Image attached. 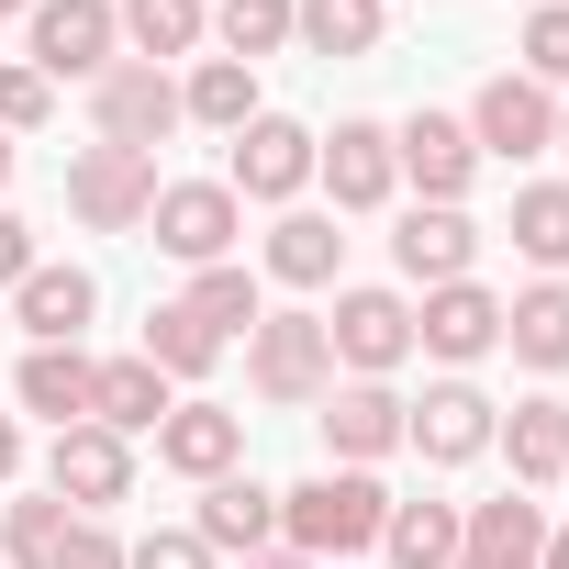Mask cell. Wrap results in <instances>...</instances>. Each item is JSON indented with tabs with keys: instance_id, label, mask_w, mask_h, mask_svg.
I'll return each instance as SVG.
<instances>
[{
	"instance_id": "12",
	"label": "cell",
	"mask_w": 569,
	"mask_h": 569,
	"mask_svg": "<svg viewBox=\"0 0 569 569\" xmlns=\"http://www.w3.org/2000/svg\"><path fill=\"white\" fill-rule=\"evenodd\" d=\"M302 179H313V134H302V123H279V112H257V123L234 134V179H223L234 201H291Z\"/></svg>"
},
{
	"instance_id": "35",
	"label": "cell",
	"mask_w": 569,
	"mask_h": 569,
	"mask_svg": "<svg viewBox=\"0 0 569 569\" xmlns=\"http://www.w3.org/2000/svg\"><path fill=\"white\" fill-rule=\"evenodd\" d=\"M46 112H57V90H46L34 68H0V134H34Z\"/></svg>"
},
{
	"instance_id": "41",
	"label": "cell",
	"mask_w": 569,
	"mask_h": 569,
	"mask_svg": "<svg viewBox=\"0 0 569 569\" xmlns=\"http://www.w3.org/2000/svg\"><path fill=\"white\" fill-rule=\"evenodd\" d=\"M536 569H569V536H547V547H536Z\"/></svg>"
},
{
	"instance_id": "43",
	"label": "cell",
	"mask_w": 569,
	"mask_h": 569,
	"mask_svg": "<svg viewBox=\"0 0 569 569\" xmlns=\"http://www.w3.org/2000/svg\"><path fill=\"white\" fill-rule=\"evenodd\" d=\"M0 179H12V134H0Z\"/></svg>"
},
{
	"instance_id": "1",
	"label": "cell",
	"mask_w": 569,
	"mask_h": 569,
	"mask_svg": "<svg viewBox=\"0 0 569 569\" xmlns=\"http://www.w3.org/2000/svg\"><path fill=\"white\" fill-rule=\"evenodd\" d=\"M380 525H391V491L369 469H325L302 491H279V536H291V558H358V547H380Z\"/></svg>"
},
{
	"instance_id": "38",
	"label": "cell",
	"mask_w": 569,
	"mask_h": 569,
	"mask_svg": "<svg viewBox=\"0 0 569 569\" xmlns=\"http://www.w3.org/2000/svg\"><path fill=\"white\" fill-rule=\"evenodd\" d=\"M23 268H34V223L0 212V291H23Z\"/></svg>"
},
{
	"instance_id": "18",
	"label": "cell",
	"mask_w": 569,
	"mask_h": 569,
	"mask_svg": "<svg viewBox=\"0 0 569 569\" xmlns=\"http://www.w3.org/2000/svg\"><path fill=\"white\" fill-rule=\"evenodd\" d=\"M12 313H23V336L34 347H79V325L101 313V291H90V268H23V291H12Z\"/></svg>"
},
{
	"instance_id": "23",
	"label": "cell",
	"mask_w": 569,
	"mask_h": 569,
	"mask_svg": "<svg viewBox=\"0 0 569 569\" xmlns=\"http://www.w3.org/2000/svg\"><path fill=\"white\" fill-rule=\"evenodd\" d=\"M502 347L525 369H569V291H558V279H536L525 302H502Z\"/></svg>"
},
{
	"instance_id": "22",
	"label": "cell",
	"mask_w": 569,
	"mask_h": 569,
	"mask_svg": "<svg viewBox=\"0 0 569 569\" xmlns=\"http://www.w3.org/2000/svg\"><path fill=\"white\" fill-rule=\"evenodd\" d=\"M12 391H23V413H46L57 436H68V425H90V358H79V347H34Z\"/></svg>"
},
{
	"instance_id": "7",
	"label": "cell",
	"mask_w": 569,
	"mask_h": 569,
	"mask_svg": "<svg viewBox=\"0 0 569 569\" xmlns=\"http://www.w3.org/2000/svg\"><path fill=\"white\" fill-rule=\"evenodd\" d=\"M325 347H336L358 380H380V369H402V358H413V302H402V291H336Z\"/></svg>"
},
{
	"instance_id": "9",
	"label": "cell",
	"mask_w": 569,
	"mask_h": 569,
	"mask_svg": "<svg viewBox=\"0 0 569 569\" xmlns=\"http://www.w3.org/2000/svg\"><path fill=\"white\" fill-rule=\"evenodd\" d=\"M469 146H480V157H547V146H558V101L513 68V79H491V90L469 101Z\"/></svg>"
},
{
	"instance_id": "34",
	"label": "cell",
	"mask_w": 569,
	"mask_h": 569,
	"mask_svg": "<svg viewBox=\"0 0 569 569\" xmlns=\"http://www.w3.org/2000/svg\"><path fill=\"white\" fill-rule=\"evenodd\" d=\"M525 79H536V90L569 79V0H547V12L525 23Z\"/></svg>"
},
{
	"instance_id": "36",
	"label": "cell",
	"mask_w": 569,
	"mask_h": 569,
	"mask_svg": "<svg viewBox=\"0 0 569 569\" xmlns=\"http://www.w3.org/2000/svg\"><path fill=\"white\" fill-rule=\"evenodd\" d=\"M123 569H212V547L201 536H146V547H123Z\"/></svg>"
},
{
	"instance_id": "42",
	"label": "cell",
	"mask_w": 569,
	"mask_h": 569,
	"mask_svg": "<svg viewBox=\"0 0 569 569\" xmlns=\"http://www.w3.org/2000/svg\"><path fill=\"white\" fill-rule=\"evenodd\" d=\"M12 12H34V0H0V23H12Z\"/></svg>"
},
{
	"instance_id": "45",
	"label": "cell",
	"mask_w": 569,
	"mask_h": 569,
	"mask_svg": "<svg viewBox=\"0 0 569 569\" xmlns=\"http://www.w3.org/2000/svg\"><path fill=\"white\" fill-rule=\"evenodd\" d=\"M558 146H569V112H558Z\"/></svg>"
},
{
	"instance_id": "3",
	"label": "cell",
	"mask_w": 569,
	"mask_h": 569,
	"mask_svg": "<svg viewBox=\"0 0 569 569\" xmlns=\"http://www.w3.org/2000/svg\"><path fill=\"white\" fill-rule=\"evenodd\" d=\"M246 380L268 402H313L336 380V347H325V313H257L246 325Z\"/></svg>"
},
{
	"instance_id": "20",
	"label": "cell",
	"mask_w": 569,
	"mask_h": 569,
	"mask_svg": "<svg viewBox=\"0 0 569 569\" xmlns=\"http://www.w3.org/2000/svg\"><path fill=\"white\" fill-rule=\"evenodd\" d=\"M491 447H513V491L569 480V402H513V413L491 425Z\"/></svg>"
},
{
	"instance_id": "44",
	"label": "cell",
	"mask_w": 569,
	"mask_h": 569,
	"mask_svg": "<svg viewBox=\"0 0 569 569\" xmlns=\"http://www.w3.org/2000/svg\"><path fill=\"white\" fill-rule=\"evenodd\" d=\"M458 569H491V558H458Z\"/></svg>"
},
{
	"instance_id": "14",
	"label": "cell",
	"mask_w": 569,
	"mask_h": 569,
	"mask_svg": "<svg viewBox=\"0 0 569 569\" xmlns=\"http://www.w3.org/2000/svg\"><path fill=\"white\" fill-rule=\"evenodd\" d=\"M391 168H402L425 201H458V190L480 179V146H469V123H447V112H413V123L391 134Z\"/></svg>"
},
{
	"instance_id": "28",
	"label": "cell",
	"mask_w": 569,
	"mask_h": 569,
	"mask_svg": "<svg viewBox=\"0 0 569 569\" xmlns=\"http://www.w3.org/2000/svg\"><path fill=\"white\" fill-rule=\"evenodd\" d=\"M291 34L313 57H369L380 46V0H291Z\"/></svg>"
},
{
	"instance_id": "32",
	"label": "cell",
	"mask_w": 569,
	"mask_h": 569,
	"mask_svg": "<svg viewBox=\"0 0 569 569\" xmlns=\"http://www.w3.org/2000/svg\"><path fill=\"white\" fill-rule=\"evenodd\" d=\"M212 34H223V57H279V46H291V0H223V12H212Z\"/></svg>"
},
{
	"instance_id": "27",
	"label": "cell",
	"mask_w": 569,
	"mask_h": 569,
	"mask_svg": "<svg viewBox=\"0 0 569 569\" xmlns=\"http://www.w3.org/2000/svg\"><path fill=\"white\" fill-rule=\"evenodd\" d=\"M380 547H391V569H458V502H391Z\"/></svg>"
},
{
	"instance_id": "33",
	"label": "cell",
	"mask_w": 569,
	"mask_h": 569,
	"mask_svg": "<svg viewBox=\"0 0 569 569\" xmlns=\"http://www.w3.org/2000/svg\"><path fill=\"white\" fill-rule=\"evenodd\" d=\"M190 313L212 325V336H234V325H257V279L223 257V268H190Z\"/></svg>"
},
{
	"instance_id": "4",
	"label": "cell",
	"mask_w": 569,
	"mask_h": 569,
	"mask_svg": "<svg viewBox=\"0 0 569 569\" xmlns=\"http://www.w3.org/2000/svg\"><path fill=\"white\" fill-rule=\"evenodd\" d=\"M68 212L90 234H134L157 212V157H123V146H79L68 157Z\"/></svg>"
},
{
	"instance_id": "2",
	"label": "cell",
	"mask_w": 569,
	"mask_h": 569,
	"mask_svg": "<svg viewBox=\"0 0 569 569\" xmlns=\"http://www.w3.org/2000/svg\"><path fill=\"white\" fill-rule=\"evenodd\" d=\"M90 101H101V146H123V157H157L190 112H179V79L168 68H146V57H112L101 79H90Z\"/></svg>"
},
{
	"instance_id": "13",
	"label": "cell",
	"mask_w": 569,
	"mask_h": 569,
	"mask_svg": "<svg viewBox=\"0 0 569 569\" xmlns=\"http://www.w3.org/2000/svg\"><path fill=\"white\" fill-rule=\"evenodd\" d=\"M413 347H436L447 369H469V358L502 347V302L480 291V279H447V291H425V313H413Z\"/></svg>"
},
{
	"instance_id": "15",
	"label": "cell",
	"mask_w": 569,
	"mask_h": 569,
	"mask_svg": "<svg viewBox=\"0 0 569 569\" xmlns=\"http://www.w3.org/2000/svg\"><path fill=\"white\" fill-rule=\"evenodd\" d=\"M391 257H402V279L447 291V279H469L480 234H469V212H458V201H413V212H402V234H391Z\"/></svg>"
},
{
	"instance_id": "25",
	"label": "cell",
	"mask_w": 569,
	"mask_h": 569,
	"mask_svg": "<svg viewBox=\"0 0 569 569\" xmlns=\"http://www.w3.org/2000/svg\"><path fill=\"white\" fill-rule=\"evenodd\" d=\"M336 257H347L336 212H291V223L268 234V279H291V291H325V279H336Z\"/></svg>"
},
{
	"instance_id": "30",
	"label": "cell",
	"mask_w": 569,
	"mask_h": 569,
	"mask_svg": "<svg viewBox=\"0 0 569 569\" xmlns=\"http://www.w3.org/2000/svg\"><path fill=\"white\" fill-rule=\"evenodd\" d=\"M79 513L57 502V491H34V502H12L0 513V569H57V536H68Z\"/></svg>"
},
{
	"instance_id": "19",
	"label": "cell",
	"mask_w": 569,
	"mask_h": 569,
	"mask_svg": "<svg viewBox=\"0 0 569 569\" xmlns=\"http://www.w3.org/2000/svg\"><path fill=\"white\" fill-rule=\"evenodd\" d=\"M325 447H336L347 469H369V458H391V447H402V402H391L380 380H358V391H336V402H325Z\"/></svg>"
},
{
	"instance_id": "6",
	"label": "cell",
	"mask_w": 569,
	"mask_h": 569,
	"mask_svg": "<svg viewBox=\"0 0 569 569\" xmlns=\"http://www.w3.org/2000/svg\"><path fill=\"white\" fill-rule=\"evenodd\" d=\"M34 79L57 90V79H101L112 68V46H123V23L101 12V0H34Z\"/></svg>"
},
{
	"instance_id": "39",
	"label": "cell",
	"mask_w": 569,
	"mask_h": 569,
	"mask_svg": "<svg viewBox=\"0 0 569 569\" xmlns=\"http://www.w3.org/2000/svg\"><path fill=\"white\" fill-rule=\"evenodd\" d=\"M12 469H23V425H12V413H0V480H12Z\"/></svg>"
},
{
	"instance_id": "40",
	"label": "cell",
	"mask_w": 569,
	"mask_h": 569,
	"mask_svg": "<svg viewBox=\"0 0 569 569\" xmlns=\"http://www.w3.org/2000/svg\"><path fill=\"white\" fill-rule=\"evenodd\" d=\"M246 569H313V558H291V547H257V558H246Z\"/></svg>"
},
{
	"instance_id": "8",
	"label": "cell",
	"mask_w": 569,
	"mask_h": 569,
	"mask_svg": "<svg viewBox=\"0 0 569 569\" xmlns=\"http://www.w3.org/2000/svg\"><path fill=\"white\" fill-rule=\"evenodd\" d=\"M46 491H57L68 513H101V502H123V491H134V447H123L112 425H68V436H57V458H46Z\"/></svg>"
},
{
	"instance_id": "37",
	"label": "cell",
	"mask_w": 569,
	"mask_h": 569,
	"mask_svg": "<svg viewBox=\"0 0 569 569\" xmlns=\"http://www.w3.org/2000/svg\"><path fill=\"white\" fill-rule=\"evenodd\" d=\"M57 569H123V547H112L101 525H68V536H57Z\"/></svg>"
},
{
	"instance_id": "24",
	"label": "cell",
	"mask_w": 569,
	"mask_h": 569,
	"mask_svg": "<svg viewBox=\"0 0 569 569\" xmlns=\"http://www.w3.org/2000/svg\"><path fill=\"white\" fill-rule=\"evenodd\" d=\"M134 358H146L157 380H201V369L223 358V336H212V325H201L190 302H157V313H146V347H134Z\"/></svg>"
},
{
	"instance_id": "16",
	"label": "cell",
	"mask_w": 569,
	"mask_h": 569,
	"mask_svg": "<svg viewBox=\"0 0 569 569\" xmlns=\"http://www.w3.org/2000/svg\"><path fill=\"white\" fill-rule=\"evenodd\" d=\"M157 458H168L179 480H223V469L246 458V413H223V402H168Z\"/></svg>"
},
{
	"instance_id": "21",
	"label": "cell",
	"mask_w": 569,
	"mask_h": 569,
	"mask_svg": "<svg viewBox=\"0 0 569 569\" xmlns=\"http://www.w3.org/2000/svg\"><path fill=\"white\" fill-rule=\"evenodd\" d=\"M90 425H112V436H157V425H168V380H157L146 358L90 369Z\"/></svg>"
},
{
	"instance_id": "11",
	"label": "cell",
	"mask_w": 569,
	"mask_h": 569,
	"mask_svg": "<svg viewBox=\"0 0 569 569\" xmlns=\"http://www.w3.org/2000/svg\"><path fill=\"white\" fill-rule=\"evenodd\" d=\"M491 425H502V413H491V402H480L469 380H436L425 402H402V447H425L436 469H458V458H480V447H491Z\"/></svg>"
},
{
	"instance_id": "31",
	"label": "cell",
	"mask_w": 569,
	"mask_h": 569,
	"mask_svg": "<svg viewBox=\"0 0 569 569\" xmlns=\"http://www.w3.org/2000/svg\"><path fill=\"white\" fill-rule=\"evenodd\" d=\"M513 246H525L536 268H569V190H558V179L513 190Z\"/></svg>"
},
{
	"instance_id": "26",
	"label": "cell",
	"mask_w": 569,
	"mask_h": 569,
	"mask_svg": "<svg viewBox=\"0 0 569 569\" xmlns=\"http://www.w3.org/2000/svg\"><path fill=\"white\" fill-rule=\"evenodd\" d=\"M179 112H190V123L246 134V123H257V68H246V57H201V68H190V90H179Z\"/></svg>"
},
{
	"instance_id": "29",
	"label": "cell",
	"mask_w": 569,
	"mask_h": 569,
	"mask_svg": "<svg viewBox=\"0 0 569 569\" xmlns=\"http://www.w3.org/2000/svg\"><path fill=\"white\" fill-rule=\"evenodd\" d=\"M112 23H123V46H134L146 68H168V57H190V46H201V0H123Z\"/></svg>"
},
{
	"instance_id": "10",
	"label": "cell",
	"mask_w": 569,
	"mask_h": 569,
	"mask_svg": "<svg viewBox=\"0 0 569 569\" xmlns=\"http://www.w3.org/2000/svg\"><path fill=\"white\" fill-rule=\"evenodd\" d=\"M313 179L336 190V212H380L391 201V123H336V134H313Z\"/></svg>"
},
{
	"instance_id": "17",
	"label": "cell",
	"mask_w": 569,
	"mask_h": 569,
	"mask_svg": "<svg viewBox=\"0 0 569 569\" xmlns=\"http://www.w3.org/2000/svg\"><path fill=\"white\" fill-rule=\"evenodd\" d=\"M212 558H257L268 536H279V491H257L246 469H223V480H201V525H190Z\"/></svg>"
},
{
	"instance_id": "5",
	"label": "cell",
	"mask_w": 569,
	"mask_h": 569,
	"mask_svg": "<svg viewBox=\"0 0 569 569\" xmlns=\"http://www.w3.org/2000/svg\"><path fill=\"white\" fill-rule=\"evenodd\" d=\"M146 223H157V246H168L179 268H223V257H234V234H246V201H234L223 179H168Z\"/></svg>"
}]
</instances>
